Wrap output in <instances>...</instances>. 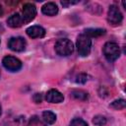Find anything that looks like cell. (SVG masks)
Segmentation results:
<instances>
[{
    "mask_svg": "<svg viewBox=\"0 0 126 126\" xmlns=\"http://www.w3.org/2000/svg\"><path fill=\"white\" fill-rule=\"evenodd\" d=\"M102 52L107 61L113 62L120 56V47L116 42L108 41L103 45Z\"/></svg>",
    "mask_w": 126,
    "mask_h": 126,
    "instance_id": "obj_1",
    "label": "cell"
},
{
    "mask_svg": "<svg viewBox=\"0 0 126 126\" xmlns=\"http://www.w3.org/2000/svg\"><path fill=\"white\" fill-rule=\"evenodd\" d=\"M77 50L80 56L85 57L88 56L91 52V47H92V39L87 36L86 34L82 33L77 37Z\"/></svg>",
    "mask_w": 126,
    "mask_h": 126,
    "instance_id": "obj_2",
    "label": "cell"
},
{
    "mask_svg": "<svg viewBox=\"0 0 126 126\" xmlns=\"http://www.w3.org/2000/svg\"><path fill=\"white\" fill-rule=\"evenodd\" d=\"M55 51L60 56H68L74 51V44L68 38L58 39L55 43Z\"/></svg>",
    "mask_w": 126,
    "mask_h": 126,
    "instance_id": "obj_3",
    "label": "cell"
},
{
    "mask_svg": "<svg viewBox=\"0 0 126 126\" xmlns=\"http://www.w3.org/2000/svg\"><path fill=\"white\" fill-rule=\"evenodd\" d=\"M2 64L8 71H11V72H17L22 68L21 60L11 55L5 56L2 60Z\"/></svg>",
    "mask_w": 126,
    "mask_h": 126,
    "instance_id": "obj_4",
    "label": "cell"
},
{
    "mask_svg": "<svg viewBox=\"0 0 126 126\" xmlns=\"http://www.w3.org/2000/svg\"><path fill=\"white\" fill-rule=\"evenodd\" d=\"M123 20V16L116 5H110L107 13V21L111 25H119Z\"/></svg>",
    "mask_w": 126,
    "mask_h": 126,
    "instance_id": "obj_5",
    "label": "cell"
},
{
    "mask_svg": "<svg viewBox=\"0 0 126 126\" xmlns=\"http://www.w3.org/2000/svg\"><path fill=\"white\" fill-rule=\"evenodd\" d=\"M36 16V8L32 3H26L22 9V18L24 23L32 22Z\"/></svg>",
    "mask_w": 126,
    "mask_h": 126,
    "instance_id": "obj_6",
    "label": "cell"
},
{
    "mask_svg": "<svg viewBox=\"0 0 126 126\" xmlns=\"http://www.w3.org/2000/svg\"><path fill=\"white\" fill-rule=\"evenodd\" d=\"M27 42L26 39L22 36H14L11 37L8 41V47L16 52H22L26 49Z\"/></svg>",
    "mask_w": 126,
    "mask_h": 126,
    "instance_id": "obj_7",
    "label": "cell"
},
{
    "mask_svg": "<svg viewBox=\"0 0 126 126\" xmlns=\"http://www.w3.org/2000/svg\"><path fill=\"white\" fill-rule=\"evenodd\" d=\"M45 99L50 103H60L64 100V95L57 90H49L45 94Z\"/></svg>",
    "mask_w": 126,
    "mask_h": 126,
    "instance_id": "obj_8",
    "label": "cell"
},
{
    "mask_svg": "<svg viewBox=\"0 0 126 126\" xmlns=\"http://www.w3.org/2000/svg\"><path fill=\"white\" fill-rule=\"evenodd\" d=\"M26 32L32 38H40L45 35V30L40 26H32L26 30Z\"/></svg>",
    "mask_w": 126,
    "mask_h": 126,
    "instance_id": "obj_9",
    "label": "cell"
},
{
    "mask_svg": "<svg viewBox=\"0 0 126 126\" xmlns=\"http://www.w3.org/2000/svg\"><path fill=\"white\" fill-rule=\"evenodd\" d=\"M7 24L9 27L16 29V28H20L24 24V21H23L22 16L19 13H15L7 19Z\"/></svg>",
    "mask_w": 126,
    "mask_h": 126,
    "instance_id": "obj_10",
    "label": "cell"
},
{
    "mask_svg": "<svg viewBox=\"0 0 126 126\" xmlns=\"http://www.w3.org/2000/svg\"><path fill=\"white\" fill-rule=\"evenodd\" d=\"M41 12L46 16H55L58 13V7L55 3L48 2L41 7Z\"/></svg>",
    "mask_w": 126,
    "mask_h": 126,
    "instance_id": "obj_11",
    "label": "cell"
},
{
    "mask_svg": "<svg viewBox=\"0 0 126 126\" xmlns=\"http://www.w3.org/2000/svg\"><path fill=\"white\" fill-rule=\"evenodd\" d=\"M105 30L104 29H86L84 31V34H86L87 36H89L90 38L92 37H97V36H101L105 33Z\"/></svg>",
    "mask_w": 126,
    "mask_h": 126,
    "instance_id": "obj_12",
    "label": "cell"
},
{
    "mask_svg": "<svg viewBox=\"0 0 126 126\" xmlns=\"http://www.w3.org/2000/svg\"><path fill=\"white\" fill-rule=\"evenodd\" d=\"M42 119L46 124H53L56 121V114L52 111L46 110L42 112Z\"/></svg>",
    "mask_w": 126,
    "mask_h": 126,
    "instance_id": "obj_13",
    "label": "cell"
},
{
    "mask_svg": "<svg viewBox=\"0 0 126 126\" xmlns=\"http://www.w3.org/2000/svg\"><path fill=\"white\" fill-rule=\"evenodd\" d=\"M71 94H72V96L74 98L79 99V100H86L89 97L88 93H86V92H84L82 90H74V91H72Z\"/></svg>",
    "mask_w": 126,
    "mask_h": 126,
    "instance_id": "obj_14",
    "label": "cell"
},
{
    "mask_svg": "<svg viewBox=\"0 0 126 126\" xmlns=\"http://www.w3.org/2000/svg\"><path fill=\"white\" fill-rule=\"evenodd\" d=\"M111 108H113V109H123V108H125V106H126V101H125V99H123V98H119V99H115V100H113L111 103H110V105H109Z\"/></svg>",
    "mask_w": 126,
    "mask_h": 126,
    "instance_id": "obj_15",
    "label": "cell"
},
{
    "mask_svg": "<svg viewBox=\"0 0 126 126\" xmlns=\"http://www.w3.org/2000/svg\"><path fill=\"white\" fill-rule=\"evenodd\" d=\"M106 122L107 120L103 115H95L93 119V123L96 126H103L106 124Z\"/></svg>",
    "mask_w": 126,
    "mask_h": 126,
    "instance_id": "obj_16",
    "label": "cell"
},
{
    "mask_svg": "<svg viewBox=\"0 0 126 126\" xmlns=\"http://www.w3.org/2000/svg\"><path fill=\"white\" fill-rule=\"evenodd\" d=\"M28 126H45L37 116H32L31 117L29 123H28Z\"/></svg>",
    "mask_w": 126,
    "mask_h": 126,
    "instance_id": "obj_17",
    "label": "cell"
},
{
    "mask_svg": "<svg viewBox=\"0 0 126 126\" xmlns=\"http://www.w3.org/2000/svg\"><path fill=\"white\" fill-rule=\"evenodd\" d=\"M70 126H89L88 123L81 118H74L70 122Z\"/></svg>",
    "mask_w": 126,
    "mask_h": 126,
    "instance_id": "obj_18",
    "label": "cell"
},
{
    "mask_svg": "<svg viewBox=\"0 0 126 126\" xmlns=\"http://www.w3.org/2000/svg\"><path fill=\"white\" fill-rule=\"evenodd\" d=\"M88 78V76L85 74V73H81V74H79L77 77H76V82L78 83V84H85L86 82H87V79Z\"/></svg>",
    "mask_w": 126,
    "mask_h": 126,
    "instance_id": "obj_19",
    "label": "cell"
},
{
    "mask_svg": "<svg viewBox=\"0 0 126 126\" xmlns=\"http://www.w3.org/2000/svg\"><path fill=\"white\" fill-rule=\"evenodd\" d=\"M42 94H34V95H33V100L36 102V103H40L41 101H42Z\"/></svg>",
    "mask_w": 126,
    "mask_h": 126,
    "instance_id": "obj_20",
    "label": "cell"
},
{
    "mask_svg": "<svg viewBox=\"0 0 126 126\" xmlns=\"http://www.w3.org/2000/svg\"><path fill=\"white\" fill-rule=\"evenodd\" d=\"M76 3H78V1H61V4H62L64 7H68L69 5L76 4Z\"/></svg>",
    "mask_w": 126,
    "mask_h": 126,
    "instance_id": "obj_21",
    "label": "cell"
},
{
    "mask_svg": "<svg viewBox=\"0 0 126 126\" xmlns=\"http://www.w3.org/2000/svg\"><path fill=\"white\" fill-rule=\"evenodd\" d=\"M3 15V7H2V5L0 4V17Z\"/></svg>",
    "mask_w": 126,
    "mask_h": 126,
    "instance_id": "obj_22",
    "label": "cell"
},
{
    "mask_svg": "<svg viewBox=\"0 0 126 126\" xmlns=\"http://www.w3.org/2000/svg\"><path fill=\"white\" fill-rule=\"evenodd\" d=\"M1 113H2V107H1V104H0V115H1Z\"/></svg>",
    "mask_w": 126,
    "mask_h": 126,
    "instance_id": "obj_23",
    "label": "cell"
}]
</instances>
